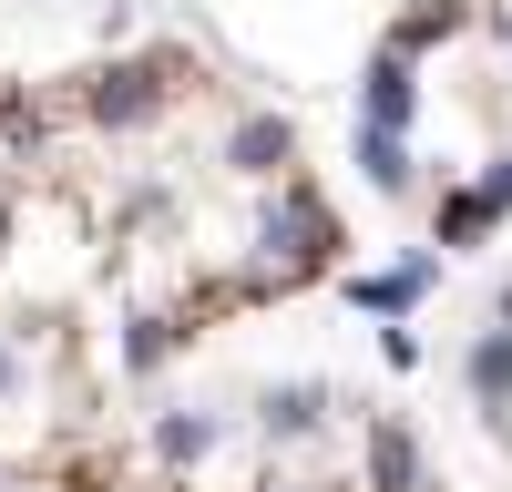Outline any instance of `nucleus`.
<instances>
[{"instance_id":"2","label":"nucleus","mask_w":512,"mask_h":492,"mask_svg":"<svg viewBox=\"0 0 512 492\" xmlns=\"http://www.w3.org/2000/svg\"><path fill=\"white\" fill-rule=\"evenodd\" d=\"M0 492H461L431 431L359 380H216L62 441H11Z\"/></svg>"},{"instance_id":"3","label":"nucleus","mask_w":512,"mask_h":492,"mask_svg":"<svg viewBox=\"0 0 512 492\" xmlns=\"http://www.w3.org/2000/svg\"><path fill=\"white\" fill-rule=\"evenodd\" d=\"M359 164L431 246L512 216V0H410L359 72Z\"/></svg>"},{"instance_id":"1","label":"nucleus","mask_w":512,"mask_h":492,"mask_svg":"<svg viewBox=\"0 0 512 492\" xmlns=\"http://www.w3.org/2000/svg\"><path fill=\"white\" fill-rule=\"evenodd\" d=\"M349 267L359 205L216 41L134 31L52 72L0 62V451L144 410Z\"/></svg>"}]
</instances>
